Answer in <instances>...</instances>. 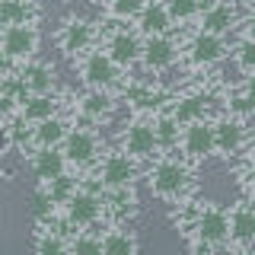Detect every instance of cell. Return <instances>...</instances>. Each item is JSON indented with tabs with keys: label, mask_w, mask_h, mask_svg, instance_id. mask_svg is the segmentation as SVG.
<instances>
[{
	"label": "cell",
	"mask_w": 255,
	"mask_h": 255,
	"mask_svg": "<svg viewBox=\"0 0 255 255\" xmlns=\"http://www.w3.org/2000/svg\"><path fill=\"white\" fill-rule=\"evenodd\" d=\"M45 188L51 191V198H54L58 204H67L70 198L77 195V179H74V175H67V172H61L58 179H51Z\"/></svg>",
	"instance_id": "obj_33"
},
{
	"label": "cell",
	"mask_w": 255,
	"mask_h": 255,
	"mask_svg": "<svg viewBox=\"0 0 255 255\" xmlns=\"http://www.w3.org/2000/svg\"><path fill=\"white\" fill-rule=\"evenodd\" d=\"M182 150H185L188 159H207L214 150V125L211 122H191L182 128Z\"/></svg>",
	"instance_id": "obj_8"
},
{
	"label": "cell",
	"mask_w": 255,
	"mask_h": 255,
	"mask_svg": "<svg viewBox=\"0 0 255 255\" xmlns=\"http://www.w3.org/2000/svg\"><path fill=\"white\" fill-rule=\"evenodd\" d=\"M19 77H22V83H26L29 93H51L54 90V67H51V64H45V61L22 64Z\"/></svg>",
	"instance_id": "obj_19"
},
{
	"label": "cell",
	"mask_w": 255,
	"mask_h": 255,
	"mask_svg": "<svg viewBox=\"0 0 255 255\" xmlns=\"http://www.w3.org/2000/svg\"><path fill=\"white\" fill-rule=\"evenodd\" d=\"M150 188H153V195L159 198V201L175 204L182 195H185V188H188L185 163H179V159H172V156L159 159L153 169H150Z\"/></svg>",
	"instance_id": "obj_2"
},
{
	"label": "cell",
	"mask_w": 255,
	"mask_h": 255,
	"mask_svg": "<svg viewBox=\"0 0 255 255\" xmlns=\"http://www.w3.org/2000/svg\"><path fill=\"white\" fill-rule=\"evenodd\" d=\"M249 38H255V10H252V16H249Z\"/></svg>",
	"instance_id": "obj_42"
},
{
	"label": "cell",
	"mask_w": 255,
	"mask_h": 255,
	"mask_svg": "<svg viewBox=\"0 0 255 255\" xmlns=\"http://www.w3.org/2000/svg\"><path fill=\"white\" fill-rule=\"evenodd\" d=\"M169 22H172V16H169L166 0L163 3H147L137 16V26H140L143 35H163V32L169 29Z\"/></svg>",
	"instance_id": "obj_21"
},
{
	"label": "cell",
	"mask_w": 255,
	"mask_h": 255,
	"mask_svg": "<svg viewBox=\"0 0 255 255\" xmlns=\"http://www.w3.org/2000/svg\"><path fill=\"white\" fill-rule=\"evenodd\" d=\"M175 58H179V48H175V42L169 35H147V42H143V54H140V61H143V67L150 70V74H156V70H166V67H172Z\"/></svg>",
	"instance_id": "obj_10"
},
{
	"label": "cell",
	"mask_w": 255,
	"mask_h": 255,
	"mask_svg": "<svg viewBox=\"0 0 255 255\" xmlns=\"http://www.w3.org/2000/svg\"><path fill=\"white\" fill-rule=\"evenodd\" d=\"M0 48H3L13 61H22V64H26L32 54L38 51V29L32 26V22L3 26V32H0Z\"/></svg>",
	"instance_id": "obj_4"
},
{
	"label": "cell",
	"mask_w": 255,
	"mask_h": 255,
	"mask_svg": "<svg viewBox=\"0 0 255 255\" xmlns=\"http://www.w3.org/2000/svg\"><path fill=\"white\" fill-rule=\"evenodd\" d=\"M109 204H115V214H137V198H134V185H122V188H109Z\"/></svg>",
	"instance_id": "obj_31"
},
{
	"label": "cell",
	"mask_w": 255,
	"mask_h": 255,
	"mask_svg": "<svg viewBox=\"0 0 255 255\" xmlns=\"http://www.w3.org/2000/svg\"><path fill=\"white\" fill-rule=\"evenodd\" d=\"M29 166H32V172H35V179L42 182V185H48V182L58 179L61 172H67L70 159L64 153V147H35Z\"/></svg>",
	"instance_id": "obj_7"
},
{
	"label": "cell",
	"mask_w": 255,
	"mask_h": 255,
	"mask_svg": "<svg viewBox=\"0 0 255 255\" xmlns=\"http://www.w3.org/2000/svg\"><path fill=\"white\" fill-rule=\"evenodd\" d=\"M93 42H96L93 26L86 19H77V16L64 22V29H61V35H58V45H61L64 54H86L93 48Z\"/></svg>",
	"instance_id": "obj_12"
},
{
	"label": "cell",
	"mask_w": 255,
	"mask_h": 255,
	"mask_svg": "<svg viewBox=\"0 0 255 255\" xmlns=\"http://www.w3.org/2000/svg\"><path fill=\"white\" fill-rule=\"evenodd\" d=\"M67 134H70V128L58 115L42 118V122L32 125V143H35V147H61Z\"/></svg>",
	"instance_id": "obj_17"
},
{
	"label": "cell",
	"mask_w": 255,
	"mask_h": 255,
	"mask_svg": "<svg viewBox=\"0 0 255 255\" xmlns=\"http://www.w3.org/2000/svg\"><path fill=\"white\" fill-rule=\"evenodd\" d=\"M106 51H109V58L118 64V67H131V64H137L140 61V54H143V42L134 32H112L109 35V42H106Z\"/></svg>",
	"instance_id": "obj_13"
},
{
	"label": "cell",
	"mask_w": 255,
	"mask_h": 255,
	"mask_svg": "<svg viewBox=\"0 0 255 255\" xmlns=\"http://www.w3.org/2000/svg\"><path fill=\"white\" fill-rule=\"evenodd\" d=\"M32 19L29 0H0V26H19Z\"/></svg>",
	"instance_id": "obj_27"
},
{
	"label": "cell",
	"mask_w": 255,
	"mask_h": 255,
	"mask_svg": "<svg viewBox=\"0 0 255 255\" xmlns=\"http://www.w3.org/2000/svg\"><path fill=\"white\" fill-rule=\"evenodd\" d=\"M96 3H102V0H96Z\"/></svg>",
	"instance_id": "obj_43"
},
{
	"label": "cell",
	"mask_w": 255,
	"mask_h": 255,
	"mask_svg": "<svg viewBox=\"0 0 255 255\" xmlns=\"http://www.w3.org/2000/svg\"><path fill=\"white\" fill-rule=\"evenodd\" d=\"M134 175H137V169H134V159L125 153H109L106 159H102L99 166V182L102 188H122V185H134Z\"/></svg>",
	"instance_id": "obj_11"
},
{
	"label": "cell",
	"mask_w": 255,
	"mask_h": 255,
	"mask_svg": "<svg viewBox=\"0 0 255 255\" xmlns=\"http://www.w3.org/2000/svg\"><path fill=\"white\" fill-rule=\"evenodd\" d=\"M191 252H211L230 243V214L220 204H204L191 223Z\"/></svg>",
	"instance_id": "obj_1"
},
{
	"label": "cell",
	"mask_w": 255,
	"mask_h": 255,
	"mask_svg": "<svg viewBox=\"0 0 255 255\" xmlns=\"http://www.w3.org/2000/svg\"><path fill=\"white\" fill-rule=\"evenodd\" d=\"M169 115H172V118H175V122H179L182 128L191 125V122H201V118L207 115V99H204V96H198V93L179 96Z\"/></svg>",
	"instance_id": "obj_22"
},
{
	"label": "cell",
	"mask_w": 255,
	"mask_h": 255,
	"mask_svg": "<svg viewBox=\"0 0 255 255\" xmlns=\"http://www.w3.org/2000/svg\"><path fill=\"white\" fill-rule=\"evenodd\" d=\"M230 112L243 122V118H249V115H255V102H252V96L249 93H236L233 99H230Z\"/></svg>",
	"instance_id": "obj_36"
},
{
	"label": "cell",
	"mask_w": 255,
	"mask_h": 255,
	"mask_svg": "<svg viewBox=\"0 0 255 255\" xmlns=\"http://www.w3.org/2000/svg\"><path fill=\"white\" fill-rule=\"evenodd\" d=\"M19 115H22V122L35 125V122H42V118L58 115V102H54L51 93H29L19 106Z\"/></svg>",
	"instance_id": "obj_20"
},
{
	"label": "cell",
	"mask_w": 255,
	"mask_h": 255,
	"mask_svg": "<svg viewBox=\"0 0 255 255\" xmlns=\"http://www.w3.org/2000/svg\"><path fill=\"white\" fill-rule=\"evenodd\" d=\"M159 99H163V93L150 90V86H131V93H128V102L134 106V112H153L159 106Z\"/></svg>",
	"instance_id": "obj_30"
},
{
	"label": "cell",
	"mask_w": 255,
	"mask_h": 255,
	"mask_svg": "<svg viewBox=\"0 0 255 255\" xmlns=\"http://www.w3.org/2000/svg\"><path fill=\"white\" fill-rule=\"evenodd\" d=\"M19 109V99H13L10 93L0 86V118H6V115H13V112Z\"/></svg>",
	"instance_id": "obj_37"
},
{
	"label": "cell",
	"mask_w": 255,
	"mask_h": 255,
	"mask_svg": "<svg viewBox=\"0 0 255 255\" xmlns=\"http://www.w3.org/2000/svg\"><path fill=\"white\" fill-rule=\"evenodd\" d=\"M13 58H10V54H6L3 51V48H0V77H10V70H13Z\"/></svg>",
	"instance_id": "obj_39"
},
{
	"label": "cell",
	"mask_w": 255,
	"mask_h": 255,
	"mask_svg": "<svg viewBox=\"0 0 255 255\" xmlns=\"http://www.w3.org/2000/svg\"><path fill=\"white\" fill-rule=\"evenodd\" d=\"M102 211H106V201H102L96 191H80V188H77V195L70 198L67 204H64L67 227H80V230H86V227H93V223H99Z\"/></svg>",
	"instance_id": "obj_5"
},
{
	"label": "cell",
	"mask_w": 255,
	"mask_h": 255,
	"mask_svg": "<svg viewBox=\"0 0 255 255\" xmlns=\"http://www.w3.org/2000/svg\"><path fill=\"white\" fill-rule=\"evenodd\" d=\"M112 96L109 90H96V86H90L83 96H80V112H83L86 118H102V115H109L112 112Z\"/></svg>",
	"instance_id": "obj_25"
},
{
	"label": "cell",
	"mask_w": 255,
	"mask_h": 255,
	"mask_svg": "<svg viewBox=\"0 0 255 255\" xmlns=\"http://www.w3.org/2000/svg\"><path fill=\"white\" fill-rule=\"evenodd\" d=\"M191 61L201 64V67H211V64H220L223 58H227V42H223V35H214V32H198L195 42H191L188 48Z\"/></svg>",
	"instance_id": "obj_14"
},
{
	"label": "cell",
	"mask_w": 255,
	"mask_h": 255,
	"mask_svg": "<svg viewBox=\"0 0 255 255\" xmlns=\"http://www.w3.org/2000/svg\"><path fill=\"white\" fill-rule=\"evenodd\" d=\"M230 243L255 246V207L249 201L236 204L233 211H230Z\"/></svg>",
	"instance_id": "obj_16"
},
{
	"label": "cell",
	"mask_w": 255,
	"mask_h": 255,
	"mask_svg": "<svg viewBox=\"0 0 255 255\" xmlns=\"http://www.w3.org/2000/svg\"><path fill=\"white\" fill-rule=\"evenodd\" d=\"M64 153H67L70 166H90L96 163V156H99V137H96L93 131H86V128H74V131L64 137Z\"/></svg>",
	"instance_id": "obj_9"
},
{
	"label": "cell",
	"mask_w": 255,
	"mask_h": 255,
	"mask_svg": "<svg viewBox=\"0 0 255 255\" xmlns=\"http://www.w3.org/2000/svg\"><path fill=\"white\" fill-rule=\"evenodd\" d=\"M211 3H214V0H166L169 16H172V19H179V22L191 19V16H201Z\"/></svg>",
	"instance_id": "obj_28"
},
{
	"label": "cell",
	"mask_w": 255,
	"mask_h": 255,
	"mask_svg": "<svg viewBox=\"0 0 255 255\" xmlns=\"http://www.w3.org/2000/svg\"><path fill=\"white\" fill-rule=\"evenodd\" d=\"M122 150L131 159H150L159 150L156 140V125L147 122V118H137V122L128 125V131L122 134Z\"/></svg>",
	"instance_id": "obj_3"
},
{
	"label": "cell",
	"mask_w": 255,
	"mask_h": 255,
	"mask_svg": "<svg viewBox=\"0 0 255 255\" xmlns=\"http://www.w3.org/2000/svg\"><path fill=\"white\" fill-rule=\"evenodd\" d=\"M156 140H159V150H172L175 143L182 140V134H179V122H175L172 115H163V118H156Z\"/></svg>",
	"instance_id": "obj_29"
},
{
	"label": "cell",
	"mask_w": 255,
	"mask_h": 255,
	"mask_svg": "<svg viewBox=\"0 0 255 255\" xmlns=\"http://www.w3.org/2000/svg\"><path fill=\"white\" fill-rule=\"evenodd\" d=\"M236 64L246 74H255V38H246L236 45Z\"/></svg>",
	"instance_id": "obj_35"
},
{
	"label": "cell",
	"mask_w": 255,
	"mask_h": 255,
	"mask_svg": "<svg viewBox=\"0 0 255 255\" xmlns=\"http://www.w3.org/2000/svg\"><path fill=\"white\" fill-rule=\"evenodd\" d=\"M35 252L38 255H64L70 252V239H67V230H51V223H42L35 236Z\"/></svg>",
	"instance_id": "obj_24"
},
{
	"label": "cell",
	"mask_w": 255,
	"mask_h": 255,
	"mask_svg": "<svg viewBox=\"0 0 255 255\" xmlns=\"http://www.w3.org/2000/svg\"><path fill=\"white\" fill-rule=\"evenodd\" d=\"M80 77H83L86 86H96V90H112V86H115V80H118V64L109 58V51H90V54H83Z\"/></svg>",
	"instance_id": "obj_6"
},
{
	"label": "cell",
	"mask_w": 255,
	"mask_h": 255,
	"mask_svg": "<svg viewBox=\"0 0 255 255\" xmlns=\"http://www.w3.org/2000/svg\"><path fill=\"white\" fill-rule=\"evenodd\" d=\"M246 93H249V96H252V102H255V74L246 80Z\"/></svg>",
	"instance_id": "obj_40"
},
{
	"label": "cell",
	"mask_w": 255,
	"mask_h": 255,
	"mask_svg": "<svg viewBox=\"0 0 255 255\" xmlns=\"http://www.w3.org/2000/svg\"><path fill=\"white\" fill-rule=\"evenodd\" d=\"M70 252L74 255H102V236L90 233V230H80L70 239Z\"/></svg>",
	"instance_id": "obj_32"
},
{
	"label": "cell",
	"mask_w": 255,
	"mask_h": 255,
	"mask_svg": "<svg viewBox=\"0 0 255 255\" xmlns=\"http://www.w3.org/2000/svg\"><path fill=\"white\" fill-rule=\"evenodd\" d=\"M233 22H236V13H233V6H230L227 0H214V3L201 13V29L214 32V35H227V32L233 29Z\"/></svg>",
	"instance_id": "obj_18"
},
{
	"label": "cell",
	"mask_w": 255,
	"mask_h": 255,
	"mask_svg": "<svg viewBox=\"0 0 255 255\" xmlns=\"http://www.w3.org/2000/svg\"><path fill=\"white\" fill-rule=\"evenodd\" d=\"M140 239L131 233V230H109L102 236V255H137Z\"/></svg>",
	"instance_id": "obj_23"
},
{
	"label": "cell",
	"mask_w": 255,
	"mask_h": 255,
	"mask_svg": "<svg viewBox=\"0 0 255 255\" xmlns=\"http://www.w3.org/2000/svg\"><path fill=\"white\" fill-rule=\"evenodd\" d=\"M246 150H249V159H252V163H255V137H252L249 143H246Z\"/></svg>",
	"instance_id": "obj_41"
},
{
	"label": "cell",
	"mask_w": 255,
	"mask_h": 255,
	"mask_svg": "<svg viewBox=\"0 0 255 255\" xmlns=\"http://www.w3.org/2000/svg\"><path fill=\"white\" fill-rule=\"evenodd\" d=\"M109 6V16L115 19H137L140 10L147 6V0H106Z\"/></svg>",
	"instance_id": "obj_34"
},
{
	"label": "cell",
	"mask_w": 255,
	"mask_h": 255,
	"mask_svg": "<svg viewBox=\"0 0 255 255\" xmlns=\"http://www.w3.org/2000/svg\"><path fill=\"white\" fill-rule=\"evenodd\" d=\"M10 147H13V134H10V128L0 122V156H3Z\"/></svg>",
	"instance_id": "obj_38"
},
{
	"label": "cell",
	"mask_w": 255,
	"mask_h": 255,
	"mask_svg": "<svg viewBox=\"0 0 255 255\" xmlns=\"http://www.w3.org/2000/svg\"><path fill=\"white\" fill-rule=\"evenodd\" d=\"M246 147V131L239 118H223L214 125V150L223 156H233Z\"/></svg>",
	"instance_id": "obj_15"
},
{
	"label": "cell",
	"mask_w": 255,
	"mask_h": 255,
	"mask_svg": "<svg viewBox=\"0 0 255 255\" xmlns=\"http://www.w3.org/2000/svg\"><path fill=\"white\" fill-rule=\"evenodd\" d=\"M54 211H58V201L51 198V191H48V188L32 191V198H29V217L32 220H35V223H51Z\"/></svg>",
	"instance_id": "obj_26"
}]
</instances>
